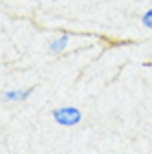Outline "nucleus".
<instances>
[{
  "mask_svg": "<svg viewBox=\"0 0 152 154\" xmlns=\"http://www.w3.org/2000/svg\"><path fill=\"white\" fill-rule=\"evenodd\" d=\"M51 118L61 127H75L77 123H81L83 112L75 106H62V108H55L51 112Z\"/></svg>",
  "mask_w": 152,
  "mask_h": 154,
  "instance_id": "obj_1",
  "label": "nucleus"
},
{
  "mask_svg": "<svg viewBox=\"0 0 152 154\" xmlns=\"http://www.w3.org/2000/svg\"><path fill=\"white\" fill-rule=\"evenodd\" d=\"M33 94V88H26V90H8L4 94V97L8 101H24Z\"/></svg>",
  "mask_w": 152,
  "mask_h": 154,
  "instance_id": "obj_2",
  "label": "nucleus"
},
{
  "mask_svg": "<svg viewBox=\"0 0 152 154\" xmlns=\"http://www.w3.org/2000/svg\"><path fill=\"white\" fill-rule=\"evenodd\" d=\"M66 44H68V35H62V37L53 38L48 48H50V51H53V53H61V51L66 48Z\"/></svg>",
  "mask_w": 152,
  "mask_h": 154,
  "instance_id": "obj_3",
  "label": "nucleus"
},
{
  "mask_svg": "<svg viewBox=\"0 0 152 154\" xmlns=\"http://www.w3.org/2000/svg\"><path fill=\"white\" fill-rule=\"evenodd\" d=\"M141 22H143V26H145V28L152 29V9L145 11V15L141 17Z\"/></svg>",
  "mask_w": 152,
  "mask_h": 154,
  "instance_id": "obj_4",
  "label": "nucleus"
}]
</instances>
